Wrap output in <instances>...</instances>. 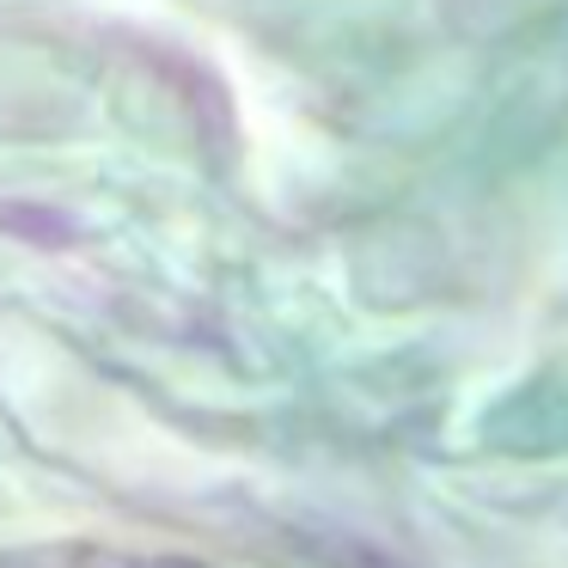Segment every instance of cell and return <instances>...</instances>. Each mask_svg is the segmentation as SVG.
<instances>
[{"instance_id": "cell-1", "label": "cell", "mask_w": 568, "mask_h": 568, "mask_svg": "<svg viewBox=\"0 0 568 568\" xmlns=\"http://www.w3.org/2000/svg\"><path fill=\"white\" fill-rule=\"evenodd\" d=\"M0 568H190V562L116 550V544H26V550H0Z\"/></svg>"}]
</instances>
